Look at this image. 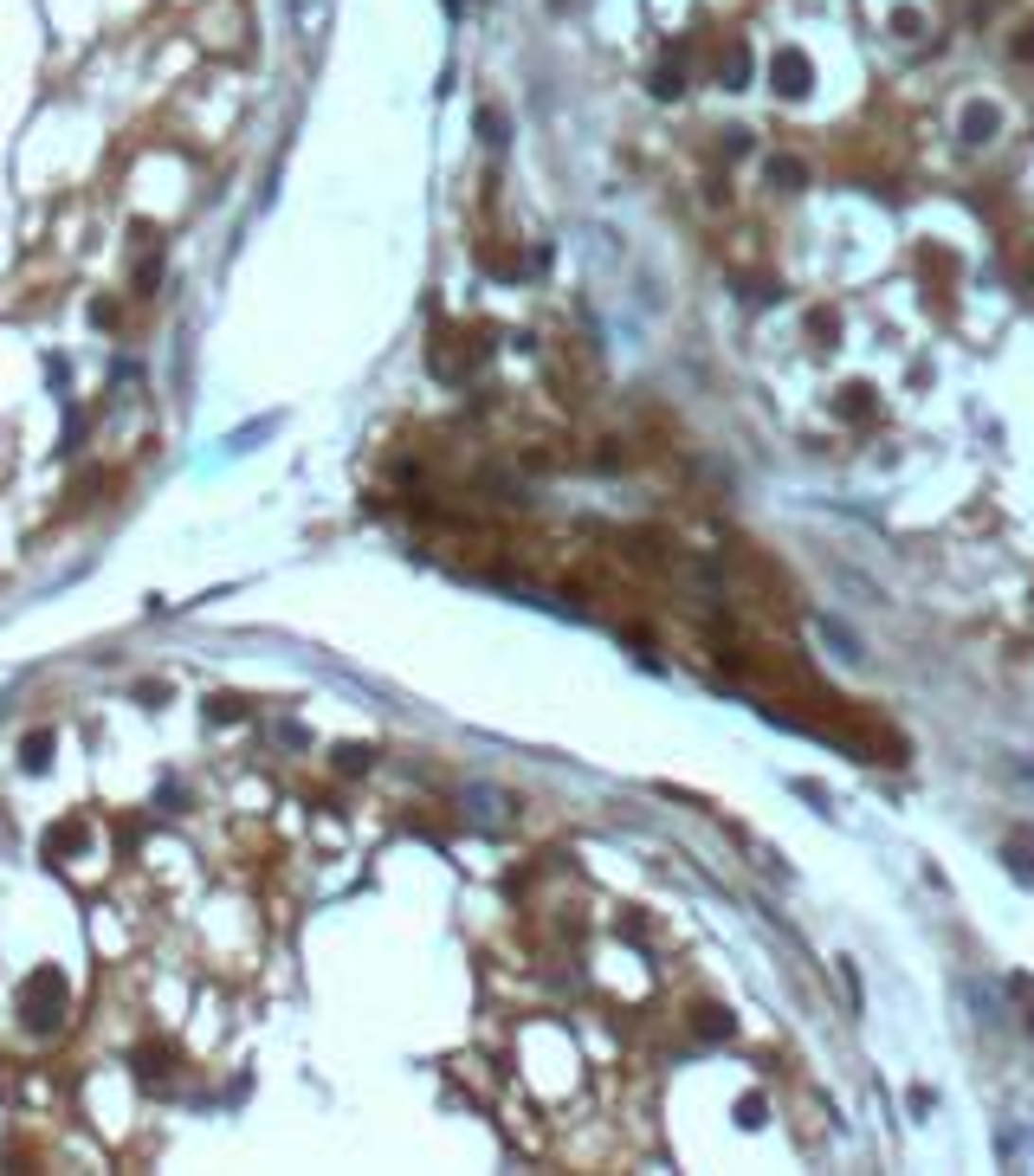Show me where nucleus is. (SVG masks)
<instances>
[{
	"label": "nucleus",
	"instance_id": "nucleus-1",
	"mask_svg": "<svg viewBox=\"0 0 1034 1176\" xmlns=\"http://www.w3.org/2000/svg\"><path fill=\"white\" fill-rule=\"evenodd\" d=\"M770 91L782 98V104H802V98L814 91V59L802 52V45H782V52L770 59Z\"/></svg>",
	"mask_w": 1034,
	"mask_h": 1176
},
{
	"label": "nucleus",
	"instance_id": "nucleus-2",
	"mask_svg": "<svg viewBox=\"0 0 1034 1176\" xmlns=\"http://www.w3.org/2000/svg\"><path fill=\"white\" fill-rule=\"evenodd\" d=\"M20 1008H27V1028H59V1015H65V989H59V976H52V970H39L33 983H27V1002H20Z\"/></svg>",
	"mask_w": 1034,
	"mask_h": 1176
},
{
	"label": "nucleus",
	"instance_id": "nucleus-3",
	"mask_svg": "<svg viewBox=\"0 0 1034 1176\" xmlns=\"http://www.w3.org/2000/svg\"><path fill=\"white\" fill-rule=\"evenodd\" d=\"M996 130H1002V111L989 104V98H970V104H963V116H957V136H963V143H989Z\"/></svg>",
	"mask_w": 1034,
	"mask_h": 1176
},
{
	"label": "nucleus",
	"instance_id": "nucleus-4",
	"mask_svg": "<svg viewBox=\"0 0 1034 1176\" xmlns=\"http://www.w3.org/2000/svg\"><path fill=\"white\" fill-rule=\"evenodd\" d=\"M886 27H892L899 39H924V27H931V20H924V7H892Z\"/></svg>",
	"mask_w": 1034,
	"mask_h": 1176
},
{
	"label": "nucleus",
	"instance_id": "nucleus-5",
	"mask_svg": "<svg viewBox=\"0 0 1034 1176\" xmlns=\"http://www.w3.org/2000/svg\"><path fill=\"white\" fill-rule=\"evenodd\" d=\"M324 13H330V0H297V20H304V39H317V27H324Z\"/></svg>",
	"mask_w": 1034,
	"mask_h": 1176
}]
</instances>
